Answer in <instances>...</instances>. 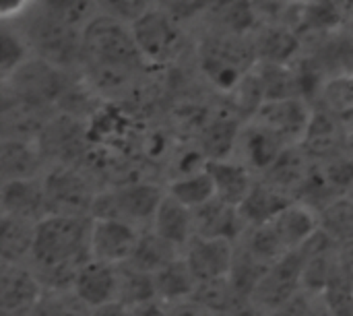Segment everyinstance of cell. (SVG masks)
I'll return each mask as SVG.
<instances>
[{
  "label": "cell",
  "instance_id": "cell-37",
  "mask_svg": "<svg viewBox=\"0 0 353 316\" xmlns=\"http://www.w3.org/2000/svg\"><path fill=\"white\" fill-rule=\"evenodd\" d=\"M153 2H155V8L168 12L172 19L186 25L203 17L209 0H153Z\"/></svg>",
  "mask_w": 353,
  "mask_h": 316
},
{
  "label": "cell",
  "instance_id": "cell-26",
  "mask_svg": "<svg viewBox=\"0 0 353 316\" xmlns=\"http://www.w3.org/2000/svg\"><path fill=\"white\" fill-rule=\"evenodd\" d=\"M155 282V292H157V302L163 306H172L184 300H190L196 292V279L184 261V257L172 261L163 269H159L153 275Z\"/></svg>",
  "mask_w": 353,
  "mask_h": 316
},
{
  "label": "cell",
  "instance_id": "cell-21",
  "mask_svg": "<svg viewBox=\"0 0 353 316\" xmlns=\"http://www.w3.org/2000/svg\"><path fill=\"white\" fill-rule=\"evenodd\" d=\"M242 126L244 120L234 110H230V114L211 116L199 130V149L207 161L234 157Z\"/></svg>",
  "mask_w": 353,
  "mask_h": 316
},
{
  "label": "cell",
  "instance_id": "cell-2",
  "mask_svg": "<svg viewBox=\"0 0 353 316\" xmlns=\"http://www.w3.org/2000/svg\"><path fill=\"white\" fill-rule=\"evenodd\" d=\"M196 62L205 81L223 95H230L259 64L254 39L213 29L196 41Z\"/></svg>",
  "mask_w": 353,
  "mask_h": 316
},
{
  "label": "cell",
  "instance_id": "cell-29",
  "mask_svg": "<svg viewBox=\"0 0 353 316\" xmlns=\"http://www.w3.org/2000/svg\"><path fill=\"white\" fill-rule=\"evenodd\" d=\"M180 257H182V253L178 248H174L163 238H159L151 228H147L141 232L139 244H137L128 265H132L134 269H141L145 273L155 275L159 269H163L165 265H170L172 261H176Z\"/></svg>",
  "mask_w": 353,
  "mask_h": 316
},
{
  "label": "cell",
  "instance_id": "cell-41",
  "mask_svg": "<svg viewBox=\"0 0 353 316\" xmlns=\"http://www.w3.org/2000/svg\"><path fill=\"white\" fill-rule=\"evenodd\" d=\"M347 155L353 159V130L347 132Z\"/></svg>",
  "mask_w": 353,
  "mask_h": 316
},
{
  "label": "cell",
  "instance_id": "cell-13",
  "mask_svg": "<svg viewBox=\"0 0 353 316\" xmlns=\"http://www.w3.org/2000/svg\"><path fill=\"white\" fill-rule=\"evenodd\" d=\"M288 147L290 145H285L277 135H273L265 126L248 120V122H244V126L240 130L234 157L238 161H242L252 174L263 176Z\"/></svg>",
  "mask_w": 353,
  "mask_h": 316
},
{
  "label": "cell",
  "instance_id": "cell-35",
  "mask_svg": "<svg viewBox=\"0 0 353 316\" xmlns=\"http://www.w3.org/2000/svg\"><path fill=\"white\" fill-rule=\"evenodd\" d=\"M95 4L99 14L112 17L130 27L141 17H145L151 8H155L153 0H95Z\"/></svg>",
  "mask_w": 353,
  "mask_h": 316
},
{
  "label": "cell",
  "instance_id": "cell-1",
  "mask_svg": "<svg viewBox=\"0 0 353 316\" xmlns=\"http://www.w3.org/2000/svg\"><path fill=\"white\" fill-rule=\"evenodd\" d=\"M93 217L48 215L35 226L29 267L54 294H70L79 269L91 261Z\"/></svg>",
  "mask_w": 353,
  "mask_h": 316
},
{
  "label": "cell",
  "instance_id": "cell-33",
  "mask_svg": "<svg viewBox=\"0 0 353 316\" xmlns=\"http://www.w3.org/2000/svg\"><path fill=\"white\" fill-rule=\"evenodd\" d=\"M35 6L41 8L46 14L81 31L97 14L95 0H35Z\"/></svg>",
  "mask_w": 353,
  "mask_h": 316
},
{
  "label": "cell",
  "instance_id": "cell-19",
  "mask_svg": "<svg viewBox=\"0 0 353 316\" xmlns=\"http://www.w3.org/2000/svg\"><path fill=\"white\" fill-rule=\"evenodd\" d=\"M252 39L259 62L296 64L302 58V35L285 23H263Z\"/></svg>",
  "mask_w": 353,
  "mask_h": 316
},
{
  "label": "cell",
  "instance_id": "cell-39",
  "mask_svg": "<svg viewBox=\"0 0 353 316\" xmlns=\"http://www.w3.org/2000/svg\"><path fill=\"white\" fill-rule=\"evenodd\" d=\"M33 4L35 0H0V17L2 21H14L23 17Z\"/></svg>",
  "mask_w": 353,
  "mask_h": 316
},
{
  "label": "cell",
  "instance_id": "cell-5",
  "mask_svg": "<svg viewBox=\"0 0 353 316\" xmlns=\"http://www.w3.org/2000/svg\"><path fill=\"white\" fill-rule=\"evenodd\" d=\"M165 199V184L137 180L120 184L112 190H101L95 197L93 219H120L137 226L139 230L151 228L155 213Z\"/></svg>",
  "mask_w": 353,
  "mask_h": 316
},
{
  "label": "cell",
  "instance_id": "cell-14",
  "mask_svg": "<svg viewBox=\"0 0 353 316\" xmlns=\"http://www.w3.org/2000/svg\"><path fill=\"white\" fill-rule=\"evenodd\" d=\"M70 294L87 310H95V308L116 302V298H118V267L95 261V259L87 261L79 269Z\"/></svg>",
  "mask_w": 353,
  "mask_h": 316
},
{
  "label": "cell",
  "instance_id": "cell-8",
  "mask_svg": "<svg viewBox=\"0 0 353 316\" xmlns=\"http://www.w3.org/2000/svg\"><path fill=\"white\" fill-rule=\"evenodd\" d=\"M43 186L48 197V215L91 217L97 190L87 178L68 166H54L43 172Z\"/></svg>",
  "mask_w": 353,
  "mask_h": 316
},
{
  "label": "cell",
  "instance_id": "cell-9",
  "mask_svg": "<svg viewBox=\"0 0 353 316\" xmlns=\"http://www.w3.org/2000/svg\"><path fill=\"white\" fill-rule=\"evenodd\" d=\"M312 116H314V108L310 101L302 97H288V99L265 101L250 120L277 135L285 145L294 147L304 141Z\"/></svg>",
  "mask_w": 353,
  "mask_h": 316
},
{
  "label": "cell",
  "instance_id": "cell-23",
  "mask_svg": "<svg viewBox=\"0 0 353 316\" xmlns=\"http://www.w3.org/2000/svg\"><path fill=\"white\" fill-rule=\"evenodd\" d=\"M151 230L184 255L186 246L194 238V213L165 192V199L155 213Z\"/></svg>",
  "mask_w": 353,
  "mask_h": 316
},
{
  "label": "cell",
  "instance_id": "cell-18",
  "mask_svg": "<svg viewBox=\"0 0 353 316\" xmlns=\"http://www.w3.org/2000/svg\"><path fill=\"white\" fill-rule=\"evenodd\" d=\"M269 226L273 228V232L277 234L288 253L300 250L323 230L321 213L302 201H294L283 213L269 221Z\"/></svg>",
  "mask_w": 353,
  "mask_h": 316
},
{
  "label": "cell",
  "instance_id": "cell-7",
  "mask_svg": "<svg viewBox=\"0 0 353 316\" xmlns=\"http://www.w3.org/2000/svg\"><path fill=\"white\" fill-rule=\"evenodd\" d=\"M306 261H308V248L302 246L300 250L285 255L281 261L269 267V271L265 273L252 296V306L256 308L259 315L265 316L275 313L304 292Z\"/></svg>",
  "mask_w": 353,
  "mask_h": 316
},
{
  "label": "cell",
  "instance_id": "cell-30",
  "mask_svg": "<svg viewBox=\"0 0 353 316\" xmlns=\"http://www.w3.org/2000/svg\"><path fill=\"white\" fill-rule=\"evenodd\" d=\"M165 192L172 199H176L178 203H182L184 207H188L190 211H194L215 199V186L205 168L199 172L186 174V176L170 178L165 182Z\"/></svg>",
  "mask_w": 353,
  "mask_h": 316
},
{
  "label": "cell",
  "instance_id": "cell-31",
  "mask_svg": "<svg viewBox=\"0 0 353 316\" xmlns=\"http://www.w3.org/2000/svg\"><path fill=\"white\" fill-rule=\"evenodd\" d=\"M254 72L261 81L265 101L271 99H288V97H302L300 95V81L296 64H273V62H259Z\"/></svg>",
  "mask_w": 353,
  "mask_h": 316
},
{
  "label": "cell",
  "instance_id": "cell-17",
  "mask_svg": "<svg viewBox=\"0 0 353 316\" xmlns=\"http://www.w3.org/2000/svg\"><path fill=\"white\" fill-rule=\"evenodd\" d=\"M205 170L209 172V176L213 180L215 199H219L221 203H225L230 207H240L259 180V176L252 174L236 157L207 161Z\"/></svg>",
  "mask_w": 353,
  "mask_h": 316
},
{
  "label": "cell",
  "instance_id": "cell-15",
  "mask_svg": "<svg viewBox=\"0 0 353 316\" xmlns=\"http://www.w3.org/2000/svg\"><path fill=\"white\" fill-rule=\"evenodd\" d=\"M0 209L2 215L39 224L43 217H48V197H46L43 178L37 176L27 180L2 182Z\"/></svg>",
  "mask_w": 353,
  "mask_h": 316
},
{
  "label": "cell",
  "instance_id": "cell-12",
  "mask_svg": "<svg viewBox=\"0 0 353 316\" xmlns=\"http://www.w3.org/2000/svg\"><path fill=\"white\" fill-rule=\"evenodd\" d=\"M141 232L137 226L120 219H93L91 257L95 261L120 267L132 259Z\"/></svg>",
  "mask_w": 353,
  "mask_h": 316
},
{
  "label": "cell",
  "instance_id": "cell-20",
  "mask_svg": "<svg viewBox=\"0 0 353 316\" xmlns=\"http://www.w3.org/2000/svg\"><path fill=\"white\" fill-rule=\"evenodd\" d=\"M192 213H194V236L223 238L238 244L248 232V226L242 219L238 207H230L219 199L209 201L207 205L194 209Z\"/></svg>",
  "mask_w": 353,
  "mask_h": 316
},
{
  "label": "cell",
  "instance_id": "cell-4",
  "mask_svg": "<svg viewBox=\"0 0 353 316\" xmlns=\"http://www.w3.org/2000/svg\"><path fill=\"white\" fill-rule=\"evenodd\" d=\"M83 64L132 72L145 68L132 27L99 12L83 27Z\"/></svg>",
  "mask_w": 353,
  "mask_h": 316
},
{
  "label": "cell",
  "instance_id": "cell-38",
  "mask_svg": "<svg viewBox=\"0 0 353 316\" xmlns=\"http://www.w3.org/2000/svg\"><path fill=\"white\" fill-rule=\"evenodd\" d=\"M165 316H215V315H213V313H209L205 306H201L199 302H194V300L190 298V300H184V302L172 304V306H165Z\"/></svg>",
  "mask_w": 353,
  "mask_h": 316
},
{
  "label": "cell",
  "instance_id": "cell-6",
  "mask_svg": "<svg viewBox=\"0 0 353 316\" xmlns=\"http://www.w3.org/2000/svg\"><path fill=\"white\" fill-rule=\"evenodd\" d=\"M132 35L145 66L165 68L186 48L184 25L159 8H151L132 25Z\"/></svg>",
  "mask_w": 353,
  "mask_h": 316
},
{
  "label": "cell",
  "instance_id": "cell-3",
  "mask_svg": "<svg viewBox=\"0 0 353 316\" xmlns=\"http://www.w3.org/2000/svg\"><path fill=\"white\" fill-rule=\"evenodd\" d=\"M25 35L35 58L68 70L83 64V31L74 29L50 14L35 4L19 19L12 21Z\"/></svg>",
  "mask_w": 353,
  "mask_h": 316
},
{
  "label": "cell",
  "instance_id": "cell-24",
  "mask_svg": "<svg viewBox=\"0 0 353 316\" xmlns=\"http://www.w3.org/2000/svg\"><path fill=\"white\" fill-rule=\"evenodd\" d=\"M41 161H43L41 151L33 141H25V139L2 141V151H0L2 182L43 176Z\"/></svg>",
  "mask_w": 353,
  "mask_h": 316
},
{
  "label": "cell",
  "instance_id": "cell-32",
  "mask_svg": "<svg viewBox=\"0 0 353 316\" xmlns=\"http://www.w3.org/2000/svg\"><path fill=\"white\" fill-rule=\"evenodd\" d=\"M31 58H33V52H31L25 35L21 33V29L12 21H2V31H0V75H2V81H8Z\"/></svg>",
  "mask_w": 353,
  "mask_h": 316
},
{
  "label": "cell",
  "instance_id": "cell-25",
  "mask_svg": "<svg viewBox=\"0 0 353 316\" xmlns=\"http://www.w3.org/2000/svg\"><path fill=\"white\" fill-rule=\"evenodd\" d=\"M294 201H296L294 197L269 186L267 182H263L259 178L254 188L246 197V201L238 207V211H240L242 219L246 221V226L250 230V228H259V226H265V224L273 221Z\"/></svg>",
  "mask_w": 353,
  "mask_h": 316
},
{
  "label": "cell",
  "instance_id": "cell-36",
  "mask_svg": "<svg viewBox=\"0 0 353 316\" xmlns=\"http://www.w3.org/2000/svg\"><path fill=\"white\" fill-rule=\"evenodd\" d=\"M319 298L331 316H353V286L341 275H335Z\"/></svg>",
  "mask_w": 353,
  "mask_h": 316
},
{
  "label": "cell",
  "instance_id": "cell-10",
  "mask_svg": "<svg viewBox=\"0 0 353 316\" xmlns=\"http://www.w3.org/2000/svg\"><path fill=\"white\" fill-rule=\"evenodd\" d=\"M46 288L29 265H4L0 273L2 316H31L43 300Z\"/></svg>",
  "mask_w": 353,
  "mask_h": 316
},
{
  "label": "cell",
  "instance_id": "cell-27",
  "mask_svg": "<svg viewBox=\"0 0 353 316\" xmlns=\"http://www.w3.org/2000/svg\"><path fill=\"white\" fill-rule=\"evenodd\" d=\"M35 226L37 224L2 215L0 259L4 265H29L35 240Z\"/></svg>",
  "mask_w": 353,
  "mask_h": 316
},
{
  "label": "cell",
  "instance_id": "cell-22",
  "mask_svg": "<svg viewBox=\"0 0 353 316\" xmlns=\"http://www.w3.org/2000/svg\"><path fill=\"white\" fill-rule=\"evenodd\" d=\"M312 168H314V164L302 151V147L294 145V147H288L277 157V161L259 178L263 182H267L269 186H273V188H277V190H281V192H285L298 201V195L304 188V184L308 182Z\"/></svg>",
  "mask_w": 353,
  "mask_h": 316
},
{
  "label": "cell",
  "instance_id": "cell-28",
  "mask_svg": "<svg viewBox=\"0 0 353 316\" xmlns=\"http://www.w3.org/2000/svg\"><path fill=\"white\" fill-rule=\"evenodd\" d=\"M118 304L137 310L141 306L157 302L155 282L151 273H145L141 269H134L132 265H120L118 267Z\"/></svg>",
  "mask_w": 353,
  "mask_h": 316
},
{
  "label": "cell",
  "instance_id": "cell-42",
  "mask_svg": "<svg viewBox=\"0 0 353 316\" xmlns=\"http://www.w3.org/2000/svg\"><path fill=\"white\" fill-rule=\"evenodd\" d=\"M292 4H310V2H314V0H290Z\"/></svg>",
  "mask_w": 353,
  "mask_h": 316
},
{
  "label": "cell",
  "instance_id": "cell-16",
  "mask_svg": "<svg viewBox=\"0 0 353 316\" xmlns=\"http://www.w3.org/2000/svg\"><path fill=\"white\" fill-rule=\"evenodd\" d=\"M207 29L252 37L263 21L252 0H209L201 17Z\"/></svg>",
  "mask_w": 353,
  "mask_h": 316
},
{
  "label": "cell",
  "instance_id": "cell-11",
  "mask_svg": "<svg viewBox=\"0 0 353 316\" xmlns=\"http://www.w3.org/2000/svg\"><path fill=\"white\" fill-rule=\"evenodd\" d=\"M236 250L238 244L232 240L194 236L182 257L188 263L196 284H205L230 277L236 263Z\"/></svg>",
  "mask_w": 353,
  "mask_h": 316
},
{
  "label": "cell",
  "instance_id": "cell-34",
  "mask_svg": "<svg viewBox=\"0 0 353 316\" xmlns=\"http://www.w3.org/2000/svg\"><path fill=\"white\" fill-rule=\"evenodd\" d=\"M321 226L333 242H353V199L341 197L323 209Z\"/></svg>",
  "mask_w": 353,
  "mask_h": 316
},
{
  "label": "cell",
  "instance_id": "cell-40",
  "mask_svg": "<svg viewBox=\"0 0 353 316\" xmlns=\"http://www.w3.org/2000/svg\"><path fill=\"white\" fill-rule=\"evenodd\" d=\"M89 316H134V313H132L130 308L118 304V302H112V304H105V306H101V308L91 310V315Z\"/></svg>",
  "mask_w": 353,
  "mask_h": 316
}]
</instances>
